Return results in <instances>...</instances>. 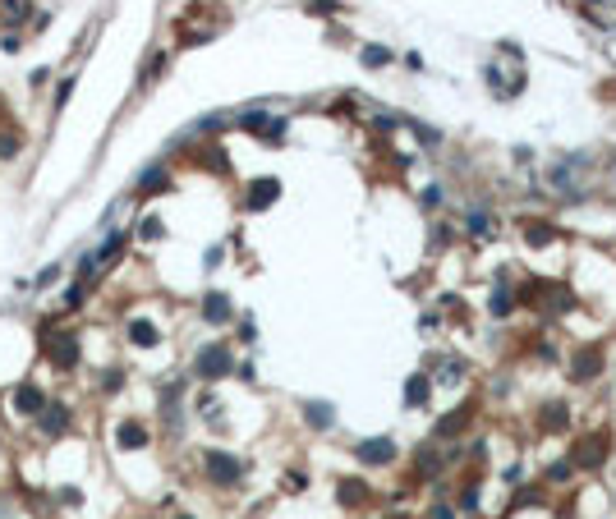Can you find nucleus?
<instances>
[{
	"instance_id": "obj_1",
	"label": "nucleus",
	"mask_w": 616,
	"mask_h": 519,
	"mask_svg": "<svg viewBox=\"0 0 616 519\" xmlns=\"http://www.w3.org/2000/svg\"><path fill=\"white\" fill-rule=\"evenodd\" d=\"M42 354L51 359V368L74 372L78 368V336H74V331H46V336H42Z\"/></svg>"
},
{
	"instance_id": "obj_2",
	"label": "nucleus",
	"mask_w": 616,
	"mask_h": 519,
	"mask_svg": "<svg viewBox=\"0 0 616 519\" xmlns=\"http://www.w3.org/2000/svg\"><path fill=\"white\" fill-rule=\"evenodd\" d=\"M202 464H207V478H212V483H221V487H234V483H239V474H244L239 459L226 455V450H207Z\"/></svg>"
},
{
	"instance_id": "obj_3",
	"label": "nucleus",
	"mask_w": 616,
	"mask_h": 519,
	"mask_svg": "<svg viewBox=\"0 0 616 519\" xmlns=\"http://www.w3.org/2000/svg\"><path fill=\"white\" fill-rule=\"evenodd\" d=\"M193 372H198V377H226L230 372V354L221 345H207V349H198V359H193Z\"/></svg>"
},
{
	"instance_id": "obj_4",
	"label": "nucleus",
	"mask_w": 616,
	"mask_h": 519,
	"mask_svg": "<svg viewBox=\"0 0 616 519\" xmlns=\"http://www.w3.org/2000/svg\"><path fill=\"white\" fill-rule=\"evenodd\" d=\"M65 427H70V405H46L37 414V432L42 437H60Z\"/></svg>"
},
{
	"instance_id": "obj_5",
	"label": "nucleus",
	"mask_w": 616,
	"mask_h": 519,
	"mask_svg": "<svg viewBox=\"0 0 616 519\" xmlns=\"http://www.w3.org/2000/svg\"><path fill=\"white\" fill-rule=\"evenodd\" d=\"M14 409H18V414H28V418H37L46 409V395L33 386V381H23V386L14 390Z\"/></svg>"
},
{
	"instance_id": "obj_6",
	"label": "nucleus",
	"mask_w": 616,
	"mask_h": 519,
	"mask_svg": "<svg viewBox=\"0 0 616 519\" xmlns=\"http://www.w3.org/2000/svg\"><path fill=\"white\" fill-rule=\"evenodd\" d=\"M115 442H120L124 450H139V446H148V427H143L139 418H124V423L115 427Z\"/></svg>"
},
{
	"instance_id": "obj_7",
	"label": "nucleus",
	"mask_w": 616,
	"mask_h": 519,
	"mask_svg": "<svg viewBox=\"0 0 616 519\" xmlns=\"http://www.w3.org/2000/svg\"><path fill=\"white\" fill-rule=\"evenodd\" d=\"M18 152H23V133H18L14 124H5V129H0V161H14Z\"/></svg>"
},
{
	"instance_id": "obj_8",
	"label": "nucleus",
	"mask_w": 616,
	"mask_h": 519,
	"mask_svg": "<svg viewBox=\"0 0 616 519\" xmlns=\"http://www.w3.org/2000/svg\"><path fill=\"white\" fill-rule=\"evenodd\" d=\"M276 189H281L276 180H258V184H253V193H249V207H253V212H258V207H267V202L276 198Z\"/></svg>"
},
{
	"instance_id": "obj_9",
	"label": "nucleus",
	"mask_w": 616,
	"mask_h": 519,
	"mask_svg": "<svg viewBox=\"0 0 616 519\" xmlns=\"http://www.w3.org/2000/svg\"><path fill=\"white\" fill-rule=\"evenodd\" d=\"M166 170L161 165H152V170H143V180H139V193H166Z\"/></svg>"
},
{
	"instance_id": "obj_10",
	"label": "nucleus",
	"mask_w": 616,
	"mask_h": 519,
	"mask_svg": "<svg viewBox=\"0 0 616 519\" xmlns=\"http://www.w3.org/2000/svg\"><path fill=\"white\" fill-rule=\"evenodd\" d=\"M202 317H207V322H226V317H230L226 295H207V303H202Z\"/></svg>"
},
{
	"instance_id": "obj_11",
	"label": "nucleus",
	"mask_w": 616,
	"mask_h": 519,
	"mask_svg": "<svg viewBox=\"0 0 616 519\" xmlns=\"http://www.w3.org/2000/svg\"><path fill=\"white\" fill-rule=\"evenodd\" d=\"M129 340H134V345H156L161 336H156L152 322H129Z\"/></svg>"
},
{
	"instance_id": "obj_12",
	"label": "nucleus",
	"mask_w": 616,
	"mask_h": 519,
	"mask_svg": "<svg viewBox=\"0 0 616 519\" xmlns=\"http://www.w3.org/2000/svg\"><path fill=\"white\" fill-rule=\"evenodd\" d=\"M120 253H124V234H111V239L102 244V253H92V258H97V262H106V267H111V262L120 258Z\"/></svg>"
},
{
	"instance_id": "obj_13",
	"label": "nucleus",
	"mask_w": 616,
	"mask_h": 519,
	"mask_svg": "<svg viewBox=\"0 0 616 519\" xmlns=\"http://www.w3.org/2000/svg\"><path fill=\"white\" fill-rule=\"evenodd\" d=\"M0 9H5V23H23L28 18V0H0Z\"/></svg>"
},
{
	"instance_id": "obj_14",
	"label": "nucleus",
	"mask_w": 616,
	"mask_h": 519,
	"mask_svg": "<svg viewBox=\"0 0 616 519\" xmlns=\"http://www.w3.org/2000/svg\"><path fill=\"white\" fill-rule=\"evenodd\" d=\"M364 459H391V442H364Z\"/></svg>"
},
{
	"instance_id": "obj_15",
	"label": "nucleus",
	"mask_w": 616,
	"mask_h": 519,
	"mask_svg": "<svg viewBox=\"0 0 616 519\" xmlns=\"http://www.w3.org/2000/svg\"><path fill=\"white\" fill-rule=\"evenodd\" d=\"M308 423H313V427H327V423H331L327 405H308Z\"/></svg>"
},
{
	"instance_id": "obj_16",
	"label": "nucleus",
	"mask_w": 616,
	"mask_h": 519,
	"mask_svg": "<svg viewBox=\"0 0 616 519\" xmlns=\"http://www.w3.org/2000/svg\"><path fill=\"white\" fill-rule=\"evenodd\" d=\"M83 303V280H74L70 290H65V308H78Z\"/></svg>"
},
{
	"instance_id": "obj_17",
	"label": "nucleus",
	"mask_w": 616,
	"mask_h": 519,
	"mask_svg": "<svg viewBox=\"0 0 616 519\" xmlns=\"http://www.w3.org/2000/svg\"><path fill=\"white\" fill-rule=\"evenodd\" d=\"M143 239H156V234H161V221H156V217H148V221H143Z\"/></svg>"
},
{
	"instance_id": "obj_18",
	"label": "nucleus",
	"mask_w": 616,
	"mask_h": 519,
	"mask_svg": "<svg viewBox=\"0 0 616 519\" xmlns=\"http://www.w3.org/2000/svg\"><path fill=\"white\" fill-rule=\"evenodd\" d=\"M120 381H124V377H120V368H111V372L102 377V386H106V390H120Z\"/></svg>"
},
{
	"instance_id": "obj_19",
	"label": "nucleus",
	"mask_w": 616,
	"mask_h": 519,
	"mask_svg": "<svg viewBox=\"0 0 616 519\" xmlns=\"http://www.w3.org/2000/svg\"><path fill=\"white\" fill-rule=\"evenodd\" d=\"M70 92H74V78H65V83H60V92H55V106H65V102H70Z\"/></svg>"
},
{
	"instance_id": "obj_20",
	"label": "nucleus",
	"mask_w": 616,
	"mask_h": 519,
	"mask_svg": "<svg viewBox=\"0 0 616 519\" xmlns=\"http://www.w3.org/2000/svg\"><path fill=\"white\" fill-rule=\"evenodd\" d=\"M55 276H60V267H46V271H42V276H37V290H46V285H51V280H55Z\"/></svg>"
},
{
	"instance_id": "obj_21",
	"label": "nucleus",
	"mask_w": 616,
	"mask_h": 519,
	"mask_svg": "<svg viewBox=\"0 0 616 519\" xmlns=\"http://www.w3.org/2000/svg\"><path fill=\"white\" fill-rule=\"evenodd\" d=\"M364 60H368V65H382V60H387V51H377V46H368V51H364Z\"/></svg>"
},
{
	"instance_id": "obj_22",
	"label": "nucleus",
	"mask_w": 616,
	"mask_h": 519,
	"mask_svg": "<svg viewBox=\"0 0 616 519\" xmlns=\"http://www.w3.org/2000/svg\"><path fill=\"white\" fill-rule=\"evenodd\" d=\"M46 78H51V70H33V74H28V83H33V87H42Z\"/></svg>"
},
{
	"instance_id": "obj_23",
	"label": "nucleus",
	"mask_w": 616,
	"mask_h": 519,
	"mask_svg": "<svg viewBox=\"0 0 616 519\" xmlns=\"http://www.w3.org/2000/svg\"><path fill=\"white\" fill-rule=\"evenodd\" d=\"M180 519H189V515H180Z\"/></svg>"
}]
</instances>
